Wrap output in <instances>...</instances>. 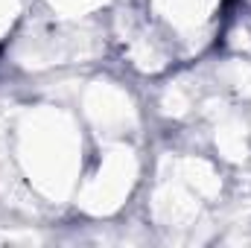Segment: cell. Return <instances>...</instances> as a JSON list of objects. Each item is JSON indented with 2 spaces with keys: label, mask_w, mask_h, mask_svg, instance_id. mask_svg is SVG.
<instances>
[{
  "label": "cell",
  "mask_w": 251,
  "mask_h": 248,
  "mask_svg": "<svg viewBox=\"0 0 251 248\" xmlns=\"http://www.w3.org/2000/svg\"><path fill=\"white\" fill-rule=\"evenodd\" d=\"M225 3H234V0H225Z\"/></svg>",
  "instance_id": "obj_1"
}]
</instances>
